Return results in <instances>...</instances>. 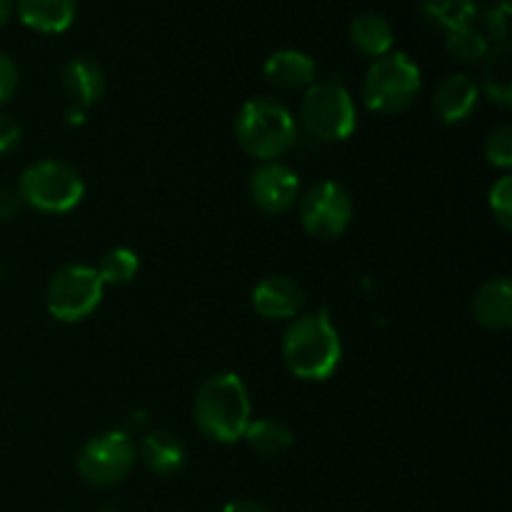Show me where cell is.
Instances as JSON below:
<instances>
[{"label": "cell", "mask_w": 512, "mask_h": 512, "mask_svg": "<svg viewBox=\"0 0 512 512\" xmlns=\"http://www.w3.org/2000/svg\"><path fill=\"white\" fill-rule=\"evenodd\" d=\"M250 200L255 208L268 215L288 213L300 198V178L293 168L278 160H268L253 170L248 183Z\"/></svg>", "instance_id": "30bf717a"}, {"label": "cell", "mask_w": 512, "mask_h": 512, "mask_svg": "<svg viewBox=\"0 0 512 512\" xmlns=\"http://www.w3.org/2000/svg\"><path fill=\"white\" fill-rule=\"evenodd\" d=\"M15 13L38 33H65L78 13V0H13Z\"/></svg>", "instance_id": "5bb4252c"}, {"label": "cell", "mask_w": 512, "mask_h": 512, "mask_svg": "<svg viewBox=\"0 0 512 512\" xmlns=\"http://www.w3.org/2000/svg\"><path fill=\"white\" fill-rule=\"evenodd\" d=\"M300 118L313 138L323 143H340L355 133L358 110L345 85H340L338 80H325L305 90Z\"/></svg>", "instance_id": "8992f818"}, {"label": "cell", "mask_w": 512, "mask_h": 512, "mask_svg": "<svg viewBox=\"0 0 512 512\" xmlns=\"http://www.w3.org/2000/svg\"><path fill=\"white\" fill-rule=\"evenodd\" d=\"M223 512H270L265 505L253 503V500H233L223 508Z\"/></svg>", "instance_id": "f546056e"}, {"label": "cell", "mask_w": 512, "mask_h": 512, "mask_svg": "<svg viewBox=\"0 0 512 512\" xmlns=\"http://www.w3.org/2000/svg\"><path fill=\"white\" fill-rule=\"evenodd\" d=\"M473 315L483 328L488 330H508L512 325V285L510 278L488 280L480 285L473 298Z\"/></svg>", "instance_id": "9a60e30c"}, {"label": "cell", "mask_w": 512, "mask_h": 512, "mask_svg": "<svg viewBox=\"0 0 512 512\" xmlns=\"http://www.w3.org/2000/svg\"><path fill=\"white\" fill-rule=\"evenodd\" d=\"M480 103V85L470 75L453 73L438 83L433 93V113L445 125H458L475 113Z\"/></svg>", "instance_id": "7c38bea8"}, {"label": "cell", "mask_w": 512, "mask_h": 512, "mask_svg": "<svg viewBox=\"0 0 512 512\" xmlns=\"http://www.w3.org/2000/svg\"><path fill=\"white\" fill-rule=\"evenodd\" d=\"M250 448L260 455H280L293 445V430L275 418L250 420L248 430L243 435Z\"/></svg>", "instance_id": "44dd1931"}, {"label": "cell", "mask_w": 512, "mask_h": 512, "mask_svg": "<svg viewBox=\"0 0 512 512\" xmlns=\"http://www.w3.org/2000/svg\"><path fill=\"white\" fill-rule=\"evenodd\" d=\"M18 85H20L18 65H15V60L10 58L8 53L0 50V105L8 103V100L13 98Z\"/></svg>", "instance_id": "484cf974"}, {"label": "cell", "mask_w": 512, "mask_h": 512, "mask_svg": "<svg viewBox=\"0 0 512 512\" xmlns=\"http://www.w3.org/2000/svg\"><path fill=\"white\" fill-rule=\"evenodd\" d=\"M23 200H20L18 190L15 188H0V218L10 220L20 213Z\"/></svg>", "instance_id": "f1b7e54d"}, {"label": "cell", "mask_w": 512, "mask_h": 512, "mask_svg": "<svg viewBox=\"0 0 512 512\" xmlns=\"http://www.w3.org/2000/svg\"><path fill=\"white\" fill-rule=\"evenodd\" d=\"M100 512H115V510H110V508H105V510H100Z\"/></svg>", "instance_id": "d6a6232c"}, {"label": "cell", "mask_w": 512, "mask_h": 512, "mask_svg": "<svg viewBox=\"0 0 512 512\" xmlns=\"http://www.w3.org/2000/svg\"><path fill=\"white\" fill-rule=\"evenodd\" d=\"M490 210L493 218L503 225L505 230L512 228V178L503 175L490 190Z\"/></svg>", "instance_id": "d4e9b609"}, {"label": "cell", "mask_w": 512, "mask_h": 512, "mask_svg": "<svg viewBox=\"0 0 512 512\" xmlns=\"http://www.w3.org/2000/svg\"><path fill=\"white\" fill-rule=\"evenodd\" d=\"M483 85L485 93L500 108L512 105V78H510V43H498L485 55Z\"/></svg>", "instance_id": "d6986e66"}, {"label": "cell", "mask_w": 512, "mask_h": 512, "mask_svg": "<svg viewBox=\"0 0 512 512\" xmlns=\"http://www.w3.org/2000/svg\"><path fill=\"white\" fill-rule=\"evenodd\" d=\"M15 190L23 205L40 213H68L83 200L85 183L73 165L63 160H40L20 173Z\"/></svg>", "instance_id": "5b68a950"}, {"label": "cell", "mask_w": 512, "mask_h": 512, "mask_svg": "<svg viewBox=\"0 0 512 512\" xmlns=\"http://www.w3.org/2000/svg\"><path fill=\"white\" fill-rule=\"evenodd\" d=\"M20 138H23V130H20V125L15 123L10 115L0 113V155H5V153H10V150L18 148Z\"/></svg>", "instance_id": "83f0119b"}, {"label": "cell", "mask_w": 512, "mask_h": 512, "mask_svg": "<svg viewBox=\"0 0 512 512\" xmlns=\"http://www.w3.org/2000/svg\"><path fill=\"white\" fill-rule=\"evenodd\" d=\"M315 73H318V65L310 58L308 53H300V50H278V53L270 55L263 65V75L268 80V85H273L275 90H283V93H293V90H308L315 83Z\"/></svg>", "instance_id": "4fadbf2b"}, {"label": "cell", "mask_w": 512, "mask_h": 512, "mask_svg": "<svg viewBox=\"0 0 512 512\" xmlns=\"http://www.w3.org/2000/svg\"><path fill=\"white\" fill-rule=\"evenodd\" d=\"M488 30L495 40L500 43H508V33H510V3L503 0L500 5H495L493 10L488 13Z\"/></svg>", "instance_id": "4316f807"}, {"label": "cell", "mask_w": 512, "mask_h": 512, "mask_svg": "<svg viewBox=\"0 0 512 512\" xmlns=\"http://www.w3.org/2000/svg\"><path fill=\"white\" fill-rule=\"evenodd\" d=\"M98 275L103 278L105 285H125L138 275L140 260L135 255V250L130 248H113L100 258L98 263Z\"/></svg>", "instance_id": "603a6c76"}, {"label": "cell", "mask_w": 512, "mask_h": 512, "mask_svg": "<svg viewBox=\"0 0 512 512\" xmlns=\"http://www.w3.org/2000/svg\"><path fill=\"white\" fill-rule=\"evenodd\" d=\"M0 280H3V265H0Z\"/></svg>", "instance_id": "1f68e13d"}, {"label": "cell", "mask_w": 512, "mask_h": 512, "mask_svg": "<svg viewBox=\"0 0 512 512\" xmlns=\"http://www.w3.org/2000/svg\"><path fill=\"white\" fill-rule=\"evenodd\" d=\"M193 418L200 433L215 443H238L253 420L250 395L238 373H215L195 393Z\"/></svg>", "instance_id": "7a4b0ae2"}, {"label": "cell", "mask_w": 512, "mask_h": 512, "mask_svg": "<svg viewBox=\"0 0 512 512\" xmlns=\"http://www.w3.org/2000/svg\"><path fill=\"white\" fill-rule=\"evenodd\" d=\"M350 43L358 53L368 55V58H383L395 45L393 23L383 13H375V10L360 13L350 23Z\"/></svg>", "instance_id": "e0dca14e"}, {"label": "cell", "mask_w": 512, "mask_h": 512, "mask_svg": "<svg viewBox=\"0 0 512 512\" xmlns=\"http://www.w3.org/2000/svg\"><path fill=\"white\" fill-rule=\"evenodd\" d=\"M283 360L300 380L323 383L343 360L338 328L325 310L300 313L283 335Z\"/></svg>", "instance_id": "6da1fadb"}, {"label": "cell", "mask_w": 512, "mask_h": 512, "mask_svg": "<svg viewBox=\"0 0 512 512\" xmlns=\"http://www.w3.org/2000/svg\"><path fill=\"white\" fill-rule=\"evenodd\" d=\"M135 458H138V448L130 440V435L120 433V430H108V433L90 438L80 448L75 468L88 485L110 488V485H118L128 478Z\"/></svg>", "instance_id": "ba28073f"}, {"label": "cell", "mask_w": 512, "mask_h": 512, "mask_svg": "<svg viewBox=\"0 0 512 512\" xmlns=\"http://www.w3.org/2000/svg\"><path fill=\"white\" fill-rule=\"evenodd\" d=\"M420 8H423L425 20L443 30L445 35L473 25L475 15H478L475 0H423Z\"/></svg>", "instance_id": "ffe728a7"}, {"label": "cell", "mask_w": 512, "mask_h": 512, "mask_svg": "<svg viewBox=\"0 0 512 512\" xmlns=\"http://www.w3.org/2000/svg\"><path fill=\"white\" fill-rule=\"evenodd\" d=\"M13 10H15L13 0H0V28H3V25L8 23L10 15H13Z\"/></svg>", "instance_id": "4dcf8cb0"}, {"label": "cell", "mask_w": 512, "mask_h": 512, "mask_svg": "<svg viewBox=\"0 0 512 512\" xmlns=\"http://www.w3.org/2000/svg\"><path fill=\"white\" fill-rule=\"evenodd\" d=\"M353 220V200L348 190L333 180L313 185L300 200V225L320 240H333L348 230Z\"/></svg>", "instance_id": "9c48e42d"}, {"label": "cell", "mask_w": 512, "mask_h": 512, "mask_svg": "<svg viewBox=\"0 0 512 512\" xmlns=\"http://www.w3.org/2000/svg\"><path fill=\"white\" fill-rule=\"evenodd\" d=\"M60 83H63L65 95L73 100L78 108H88V105L98 103L105 93V75L98 63L90 58H73L63 65L60 73Z\"/></svg>", "instance_id": "2e32d148"}, {"label": "cell", "mask_w": 512, "mask_h": 512, "mask_svg": "<svg viewBox=\"0 0 512 512\" xmlns=\"http://www.w3.org/2000/svg\"><path fill=\"white\" fill-rule=\"evenodd\" d=\"M423 90V73L405 53L390 50L375 58L363 80L365 108L378 115H395L408 110Z\"/></svg>", "instance_id": "277c9868"}, {"label": "cell", "mask_w": 512, "mask_h": 512, "mask_svg": "<svg viewBox=\"0 0 512 512\" xmlns=\"http://www.w3.org/2000/svg\"><path fill=\"white\" fill-rule=\"evenodd\" d=\"M140 458L153 473L175 475L185 465V445L170 430H150L140 443Z\"/></svg>", "instance_id": "ac0fdd59"}, {"label": "cell", "mask_w": 512, "mask_h": 512, "mask_svg": "<svg viewBox=\"0 0 512 512\" xmlns=\"http://www.w3.org/2000/svg\"><path fill=\"white\" fill-rule=\"evenodd\" d=\"M485 160L495 168H510L512 165V128L510 125H500V128L490 130L485 138Z\"/></svg>", "instance_id": "cb8c5ba5"}, {"label": "cell", "mask_w": 512, "mask_h": 512, "mask_svg": "<svg viewBox=\"0 0 512 512\" xmlns=\"http://www.w3.org/2000/svg\"><path fill=\"white\" fill-rule=\"evenodd\" d=\"M105 283L90 265H65L50 278L45 290L48 313L60 323H78L95 313L103 300Z\"/></svg>", "instance_id": "52a82bcc"}, {"label": "cell", "mask_w": 512, "mask_h": 512, "mask_svg": "<svg viewBox=\"0 0 512 512\" xmlns=\"http://www.w3.org/2000/svg\"><path fill=\"white\" fill-rule=\"evenodd\" d=\"M253 308L258 315L268 320H293L303 313L305 303V290L298 280L288 278V275H268L260 280L253 288Z\"/></svg>", "instance_id": "8fae6325"}, {"label": "cell", "mask_w": 512, "mask_h": 512, "mask_svg": "<svg viewBox=\"0 0 512 512\" xmlns=\"http://www.w3.org/2000/svg\"><path fill=\"white\" fill-rule=\"evenodd\" d=\"M235 140L253 158L278 160L298 140V123L283 103L273 98H253L238 110Z\"/></svg>", "instance_id": "3957f363"}, {"label": "cell", "mask_w": 512, "mask_h": 512, "mask_svg": "<svg viewBox=\"0 0 512 512\" xmlns=\"http://www.w3.org/2000/svg\"><path fill=\"white\" fill-rule=\"evenodd\" d=\"M445 50L458 63L470 65L480 63L490 53V43L485 38V33H480L475 25H468V28L453 30V33L445 35Z\"/></svg>", "instance_id": "7402d4cb"}]
</instances>
